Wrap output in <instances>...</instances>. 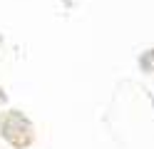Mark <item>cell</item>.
<instances>
[{
  "label": "cell",
  "instance_id": "7a4b0ae2",
  "mask_svg": "<svg viewBox=\"0 0 154 149\" xmlns=\"http://www.w3.org/2000/svg\"><path fill=\"white\" fill-rule=\"evenodd\" d=\"M139 67L144 70V72H154V47L139 55Z\"/></svg>",
  "mask_w": 154,
  "mask_h": 149
},
{
  "label": "cell",
  "instance_id": "6da1fadb",
  "mask_svg": "<svg viewBox=\"0 0 154 149\" xmlns=\"http://www.w3.org/2000/svg\"><path fill=\"white\" fill-rule=\"evenodd\" d=\"M0 134L5 142H10L17 149H25L35 137V127L23 112H5L0 117Z\"/></svg>",
  "mask_w": 154,
  "mask_h": 149
}]
</instances>
